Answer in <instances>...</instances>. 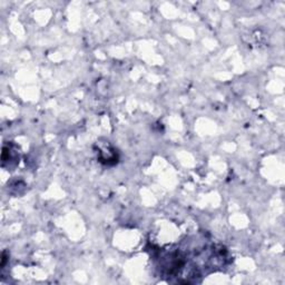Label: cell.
I'll use <instances>...</instances> for the list:
<instances>
[{
  "label": "cell",
  "instance_id": "6da1fadb",
  "mask_svg": "<svg viewBox=\"0 0 285 285\" xmlns=\"http://www.w3.org/2000/svg\"><path fill=\"white\" fill-rule=\"evenodd\" d=\"M97 153H98V159L103 164L114 165L118 161L117 151L109 145L107 146V150H106V147H102V146L98 147Z\"/></svg>",
  "mask_w": 285,
  "mask_h": 285
}]
</instances>
